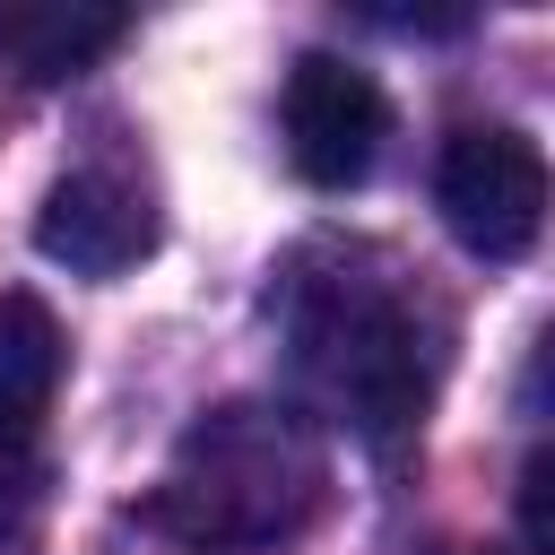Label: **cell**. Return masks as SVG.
Returning a JSON list of instances; mask_svg holds the SVG:
<instances>
[{"instance_id": "3", "label": "cell", "mask_w": 555, "mask_h": 555, "mask_svg": "<svg viewBox=\"0 0 555 555\" xmlns=\"http://www.w3.org/2000/svg\"><path fill=\"white\" fill-rule=\"evenodd\" d=\"M434 208L477 260H529L546 225V156L512 121H468L442 139L434 165Z\"/></svg>"}, {"instance_id": "1", "label": "cell", "mask_w": 555, "mask_h": 555, "mask_svg": "<svg viewBox=\"0 0 555 555\" xmlns=\"http://www.w3.org/2000/svg\"><path fill=\"white\" fill-rule=\"evenodd\" d=\"M286 338L304 390L364 442H399L442 373V330L399 286V269H382V251L304 260L286 278Z\"/></svg>"}, {"instance_id": "6", "label": "cell", "mask_w": 555, "mask_h": 555, "mask_svg": "<svg viewBox=\"0 0 555 555\" xmlns=\"http://www.w3.org/2000/svg\"><path fill=\"white\" fill-rule=\"evenodd\" d=\"M61 364H69V347H61L52 304L26 286L0 295V434H35V416L61 390Z\"/></svg>"}, {"instance_id": "4", "label": "cell", "mask_w": 555, "mask_h": 555, "mask_svg": "<svg viewBox=\"0 0 555 555\" xmlns=\"http://www.w3.org/2000/svg\"><path fill=\"white\" fill-rule=\"evenodd\" d=\"M286 165L312 182V191H356L390 139V104L373 87V69L338 61V52H304L286 69Z\"/></svg>"}, {"instance_id": "10", "label": "cell", "mask_w": 555, "mask_h": 555, "mask_svg": "<svg viewBox=\"0 0 555 555\" xmlns=\"http://www.w3.org/2000/svg\"><path fill=\"white\" fill-rule=\"evenodd\" d=\"M442 555H494V546H442Z\"/></svg>"}, {"instance_id": "5", "label": "cell", "mask_w": 555, "mask_h": 555, "mask_svg": "<svg viewBox=\"0 0 555 555\" xmlns=\"http://www.w3.org/2000/svg\"><path fill=\"white\" fill-rule=\"evenodd\" d=\"M35 243H43V260H61L78 278H121L130 260L156 251V199L121 165H78V173H61L43 191Z\"/></svg>"}, {"instance_id": "8", "label": "cell", "mask_w": 555, "mask_h": 555, "mask_svg": "<svg viewBox=\"0 0 555 555\" xmlns=\"http://www.w3.org/2000/svg\"><path fill=\"white\" fill-rule=\"evenodd\" d=\"M43 503H52V468H43L35 434H0V555L43 529Z\"/></svg>"}, {"instance_id": "9", "label": "cell", "mask_w": 555, "mask_h": 555, "mask_svg": "<svg viewBox=\"0 0 555 555\" xmlns=\"http://www.w3.org/2000/svg\"><path fill=\"white\" fill-rule=\"evenodd\" d=\"M546 486H555V468H546V451L520 468V538H529V555H555V529H546Z\"/></svg>"}, {"instance_id": "7", "label": "cell", "mask_w": 555, "mask_h": 555, "mask_svg": "<svg viewBox=\"0 0 555 555\" xmlns=\"http://www.w3.org/2000/svg\"><path fill=\"white\" fill-rule=\"evenodd\" d=\"M121 35H130L121 9H0V52L17 61V78H69Z\"/></svg>"}, {"instance_id": "2", "label": "cell", "mask_w": 555, "mask_h": 555, "mask_svg": "<svg viewBox=\"0 0 555 555\" xmlns=\"http://www.w3.org/2000/svg\"><path fill=\"white\" fill-rule=\"evenodd\" d=\"M321 494H330V451H321L312 416L278 408V399H225L173 442L156 520L182 546L251 555V546L295 538L321 512Z\"/></svg>"}]
</instances>
